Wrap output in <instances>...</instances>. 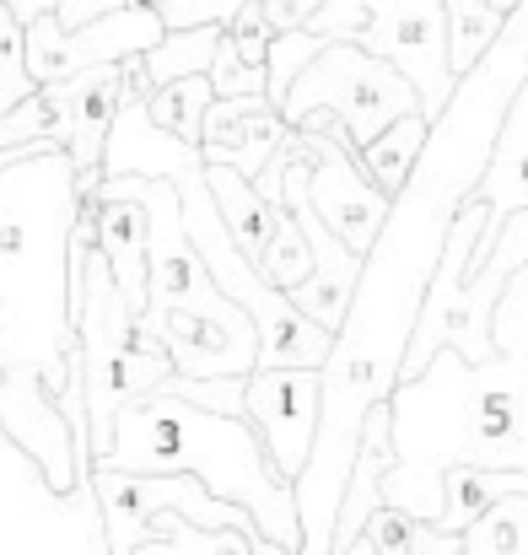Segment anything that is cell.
I'll use <instances>...</instances> for the list:
<instances>
[{"instance_id":"obj_1","label":"cell","mask_w":528,"mask_h":555,"mask_svg":"<svg viewBox=\"0 0 528 555\" xmlns=\"http://www.w3.org/2000/svg\"><path fill=\"white\" fill-rule=\"evenodd\" d=\"M497 351L486 362L442 346L426 372L404 377L394 404V469L383 480V502L437 518L442 513V469L486 464L528 475V264L507 281L497 319Z\"/></svg>"},{"instance_id":"obj_2","label":"cell","mask_w":528,"mask_h":555,"mask_svg":"<svg viewBox=\"0 0 528 555\" xmlns=\"http://www.w3.org/2000/svg\"><path fill=\"white\" fill-rule=\"evenodd\" d=\"M81 173L60 141L0 152V377L43 383L87 442V372L70 313Z\"/></svg>"},{"instance_id":"obj_3","label":"cell","mask_w":528,"mask_h":555,"mask_svg":"<svg viewBox=\"0 0 528 555\" xmlns=\"http://www.w3.org/2000/svg\"><path fill=\"white\" fill-rule=\"evenodd\" d=\"M98 464L141 469V475H194L221 502H237L270 545H281L286 555L302 551L297 486L275 469V459L248 415H221L183 393L152 388L146 399L119 410L114 448Z\"/></svg>"},{"instance_id":"obj_4","label":"cell","mask_w":528,"mask_h":555,"mask_svg":"<svg viewBox=\"0 0 528 555\" xmlns=\"http://www.w3.org/2000/svg\"><path fill=\"white\" fill-rule=\"evenodd\" d=\"M302 27L319 33L324 43L356 38L361 49L399 65L415 81L426 119H437L459 87V70L448 54V5L442 0H346V5H319Z\"/></svg>"},{"instance_id":"obj_5","label":"cell","mask_w":528,"mask_h":555,"mask_svg":"<svg viewBox=\"0 0 528 555\" xmlns=\"http://www.w3.org/2000/svg\"><path fill=\"white\" fill-rule=\"evenodd\" d=\"M313 108H330L340 125H346V135L356 141V152L372 141V135H383L399 114H415L421 108V92H415V81L399 70V65H388L383 54H372V49H361L356 38H335V43H324L313 60H308V70L292 81V92L281 98V114H286V125L297 130ZM426 114V108H421Z\"/></svg>"},{"instance_id":"obj_6","label":"cell","mask_w":528,"mask_h":555,"mask_svg":"<svg viewBox=\"0 0 528 555\" xmlns=\"http://www.w3.org/2000/svg\"><path fill=\"white\" fill-rule=\"evenodd\" d=\"M308 135V152H313V168H308V205L319 210V221L366 259V248L377 243L383 221H388V194L366 179L361 157H356V141L346 135V125L330 114V108H313L302 125Z\"/></svg>"},{"instance_id":"obj_7","label":"cell","mask_w":528,"mask_h":555,"mask_svg":"<svg viewBox=\"0 0 528 555\" xmlns=\"http://www.w3.org/2000/svg\"><path fill=\"white\" fill-rule=\"evenodd\" d=\"M163 33H168V22H163L157 5H114V11L81 22V27H65L54 11H43V16L27 22V76L38 87H49V81L81 76L92 65L146 54Z\"/></svg>"},{"instance_id":"obj_8","label":"cell","mask_w":528,"mask_h":555,"mask_svg":"<svg viewBox=\"0 0 528 555\" xmlns=\"http://www.w3.org/2000/svg\"><path fill=\"white\" fill-rule=\"evenodd\" d=\"M319 410H324V377H319V367H254L248 372L243 415L259 426L275 469L292 486H297V475L313 459Z\"/></svg>"},{"instance_id":"obj_9","label":"cell","mask_w":528,"mask_h":555,"mask_svg":"<svg viewBox=\"0 0 528 555\" xmlns=\"http://www.w3.org/2000/svg\"><path fill=\"white\" fill-rule=\"evenodd\" d=\"M98 254L108 259L125 302L146 313V243H152V210L141 194V173L98 179Z\"/></svg>"},{"instance_id":"obj_10","label":"cell","mask_w":528,"mask_h":555,"mask_svg":"<svg viewBox=\"0 0 528 555\" xmlns=\"http://www.w3.org/2000/svg\"><path fill=\"white\" fill-rule=\"evenodd\" d=\"M292 135L297 130L286 125V114L265 92L259 98H216L205 108V141H199V152H205V163H232L237 173L259 179L265 163L281 146H292Z\"/></svg>"},{"instance_id":"obj_11","label":"cell","mask_w":528,"mask_h":555,"mask_svg":"<svg viewBox=\"0 0 528 555\" xmlns=\"http://www.w3.org/2000/svg\"><path fill=\"white\" fill-rule=\"evenodd\" d=\"M475 194L491 205V221H486V232H480V243H475V254H469V275L491 259L507 210L528 205V76H524V87H518V98H513V108H507V119H502L491 168H486V179H480Z\"/></svg>"},{"instance_id":"obj_12","label":"cell","mask_w":528,"mask_h":555,"mask_svg":"<svg viewBox=\"0 0 528 555\" xmlns=\"http://www.w3.org/2000/svg\"><path fill=\"white\" fill-rule=\"evenodd\" d=\"M70 81V114H65V152L76 163V173H98L114 114H119V87H125V60L114 65H92Z\"/></svg>"},{"instance_id":"obj_13","label":"cell","mask_w":528,"mask_h":555,"mask_svg":"<svg viewBox=\"0 0 528 555\" xmlns=\"http://www.w3.org/2000/svg\"><path fill=\"white\" fill-rule=\"evenodd\" d=\"M205 179H210V199H216L232 243L259 264V254H265V243L275 232V199L254 184L248 173H237L232 163H205Z\"/></svg>"},{"instance_id":"obj_14","label":"cell","mask_w":528,"mask_h":555,"mask_svg":"<svg viewBox=\"0 0 528 555\" xmlns=\"http://www.w3.org/2000/svg\"><path fill=\"white\" fill-rule=\"evenodd\" d=\"M528 491L524 469H486V464H448L442 469V513L432 518L448 534H464L480 513H491L502 496Z\"/></svg>"},{"instance_id":"obj_15","label":"cell","mask_w":528,"mask_h":555,"mask_svg":"<svg viewBox=\"0 0 528 555\" xmlns=\"http://www.w3.org/2000/svg\"><path fill=\"white\" fill-rule=\"evenodd\" d=\"M426 130H432V119L415 108V114H399L383 135H372V141L356 152L361 168H366V179L383 189L388 199L410 184V168H415V157H421V146H426Z\"/></svg>"},{"instance_id":"obj_16","label":"cell","mask_w":528,"mask_h":555,"mask_svg":"<svg viewBox=\"0 0 528 555\" xmlns=\"http://www.w3.org/2000/svg\"><path fill=\"white\" fill-rule=\"evenodd\" d=\"M216 103V87H210V70H194V76H178L146 92V114L157 130H168L178 141L199 146L205 141V108Z\"/></svg>"},{"instance_id":"obj_17","label":"cell","mask_w":528,"mask_h":555,"mask_svg":"<svg viewBox=\"0 0 528 555\" xmlns=\"http://www.w3.org/2000/svg\"><path fill=\"white\" fill-rule=\"evenodd\" d=\"M221 43V22H194V27H168L141 60H146V76L152 87L178 81V76H194V70H210V54Z\"/></svg>"},{"instance_id":"obj_18","label":"cell","mask_w":528,"mask_h":555,"mask_svg":"<svg viewBox=\"0 0 528 555\" xmlns=\"http://www.w3.org/2000/svg\"><path fill=\"white\" fill-rule=\"evenodd\" d=\"M259 270H265L270 286H281L286 297H292V286H302L308 270H313V243H308V232H302V221H297V210H292L286 199H275V232H270V243H265V254H259Z\"/></svg>"},{"instance_id":"obj_19","label":"cell","mask_w":528,"mask_h":555,"mask_svg":"<svg viewBox=\"0 0 528 555\" xmlns=\"http://www.w3.org/2000/svg\"><path fill=\"white\" fill-rule=\"evenodd\" d=\"M464 555H528V491L502 496L464 529Z\"/></svg>"},{"instance_id":"obj_20","label":"cell","mask_w":528,"mask_h":555,"mask_svg":"<svg viewBox=\"0 0 528 555\" xmlns=\"http://www.w3.org/2000/svg\"><path fill=\"white\" fill-rule=\"evenodd\" d=\"M442 5H448V54H453V70L464 76L491 49L507 11H497L491 0H442Z\"/></svg>"},{"instance_id":"obj_21","label":"cell","mask_w":528,"mask_h":555,"mask_svg":"<svg viewBox=\"0 0 528 555\" xmlns=\"http://www.w3.org/2000/svg\"><path fill=\"white\" fill-rule=\"evenodd\" d=\"M38 92V81L27 76V27L16 22V11L0 0V114H11L16 103H27Z\"/></svg>"},{"instance_id":"obj_22","label":"cell","mask_w":528,"mask_h":555,"mask_svg":"<svg viewBox=\"0 0 528 555\" xmlns=\"http://www.w3.org/2000/svg\"><path fill=\"white\" fill-rule=\"evenodd\" d=\"M324 49V38L319 33H308V27H281L275 33V43H270V60H265V76H270V103L281 108V98L292 92V81L308 70V60Z\"/></svg>"},{"instance_id":"obj_23","label":"cell","mask_w":528,"mask_h":555,"mask_svg":"<svg viewBox=\"0 0 528 555\" xmlns=\"http://www.w3.org/2000/svg\"><path fill=\"white\" fill-rule=\"evenodd\" d=\"M210 87H216V98H270V76H265V65H248L237 49H232V38H227V27H221V43H216V54H210Z\"/></svg>"},{"instance_id":"obj_24","label":"cell","mask_w":528,"mask_h":555,"mask_svg":"<svg viewBox=\"0 0 528 555\" xmlns=\"http://www.w3.org/2000/svg\"><path fill=\"white\" fill-rule=\"evenodd\" d=\"M163 388H168V393H183V399H194V404H205V410L243 415V388H248V377H183V372H168Z\"/></svg>"},{"instance_id":"obj_25","label":"cell","mask_w":528,"mask_h":555,"mask_svg":"<svg viewBox=\"0 0 528 555\" xmlns=\"http://www.w3.org/2000/svg\"><path fill=\"white\" fill-rule=\"evenodd\" d=\"M426 529V518H415V513H404V507H394V502H383L372 518H366V540H372V555H410L415 545V534Z\"/></svg>"},{"instance_id":"obj_26","label":"cell","mask_w":528,"mask_h":555,"mask_svg":"<svg viewBox=\"0 0 528 555\" xmlns=\"http://www.w3.org/2000/svg\"><path fill=\"white\" fill-rule=\"evenodd\" d=\"M227 38H232V49H237L248 65H265V60H270V43H275V22L265 16V0L237 5V16L227 22Z\"/></svg>"},{"instance_id":"obj_27","label":"cell","mask_w":528,"mask_h":555,"mask_svg":"<svg viewBox=\"0 0 528 555\" xmlns=\"http://www.w3.org/2000/svg\"><path fill=\"white\" fill-rule=\"evenodd\" d=\"M464 551V534H448V529H437V524H426L421 534H415V545L410 555H459Z\"/></svg>"},{"instance_id":"obj_28","label":"cell","mask_w":528,"mask_h":555,"mask_svg":"<svg viewBox=\"0 0 528 555\" xmlns=\"http://www.w3.org/2000/svg\"><path fill=\"white\" fill-rule=\"evenodd\" d=\"M114 5H125V0H54V16H60L65 27H81V22L114 11Z\"/></svg>"},{"instance_id":"obj_29","label":"cell","mask_w":528,"mask_h":555,"mask_svg":"<svg viewBox=\"0 0 528 555\" xmlns=\"http://www.w3.org/2000/svg\"><path fill=\"white\" fill-rule=\"evenodd\" d=\"M5 5L16 11V22H22V27H27L33 16H43V11H54V0H5Z\"/></svg>"},{"instance_id":"obj_30","label":"cell","mask_w":528,"mask_h":555,"mask_svg":"<svg viewBox=\"0 0 528 555\" xmlns=\"http://www.w3.org/2000/svg\"><path fill=\"white\" fill-rule=\"evenodd\" d=\"M491 5H497V11H513V5H518V0H491Z\"/></svg>"},{"instance_id":"obj_31","label":"cell","mask_w":528,"mask_h":555,"mask_svg":"<svg viewBox=\"0 0 528 555\" xmlns=\"http://www.w3.org/2000/svg\"><path fill=\"white\" fill-rule=\"evenodd\" d=\"M459 555H464V551H459Z\"/></svg>"}]
</instances>
